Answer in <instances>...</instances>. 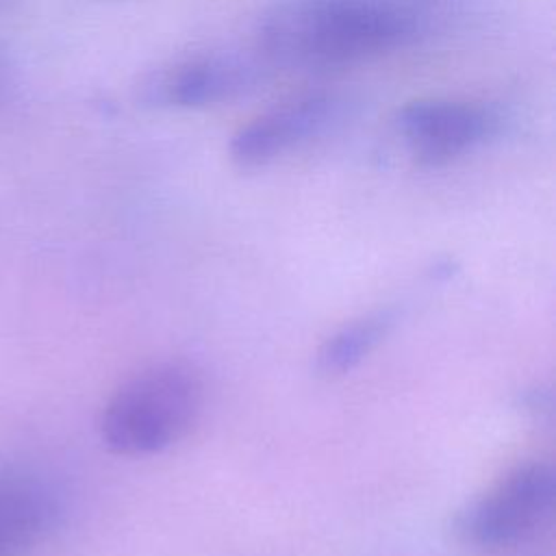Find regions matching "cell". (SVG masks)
<instances>
[{
	"label": "cell",
	"instance_id": "cell-1",
	"mask_svg": "<svg viewBox=\"0 0 556 556\" xmlns=\"http://www.w3.org/2000/svg\"><path fill=\"white\" fill-rule=\"evenodd\" d=\"M441 22L437 0H276L256 24L274 67H339L408 48Z\"/></svg>",
	"mask_w": 556,
	"mask_h": 556
},
{
	"label": "cell",
	"instance_id": "cell-5",
	"mask_svg": "<svg viewBox=\"0 0 556 556\" xmlns=\"http://www.w3.org/2000/svg\"><path fill=\"white\" fill-rule=\"evenodd\" d=\"M502 113L484 102L424 98L395 113V132L421 165L452 163L491 141L502 128Z\"/></svg>",
	"mask_w": 556,
	"mask_h": 556
},
{
	"label": "cell",
	"instance_id": "cell-8",
	"mask_svg": "<svg viewBox=\"0 0 556 556\" xmlns=\"http://www.w3.org/2000/svg\"><path fill=\"white\" fill-rule=\"evenodd\" d=\"M393 324L389 311L361 317L330 334L317 352V369L326 376H341L354 369L387 334Z\"/></svg>",
	"mask_w": 556,
	"mask_h": 556
},
{
	"label": "cell",
	"instance_id": "cell-4",
	"mask_svg": "<svg viewBox=\"0 0 556 556\" xmlns=\"http://www.w3.org/2000/svg\"><path fill=\"white\" fill-rule=\"evenodd\" d=\"M554 504V471L528 460L506 471L456 517V534L471 547L502 549L530 536Z\"/></svg>",
	"mask_w": 556,
	"mask_h": 556
},
{
	"label": "cell",
	"instance_id": "cell-6",
	"mask_svg": "<svg viewBox=\"0 0 556 556\" xmlns=\"http://www.w3.org/2000/svg\"><path fill=\"white\" fill-rule=\"evenodd\" d=\"M345 106V98L332 91L280 102L243 124L230 137L228 154L243 169L265 167L328 135L341 124Z\"/></svg>",
	"mask_w": 556,
	"mask_h": 556
},
{
	"label": "cell",
	"instance_id": "cell-3",
	"mask_svg": "<svg viewBox=\"0 0 556 556\" xmlns=\"http://www.w3.org/2000/svg\"><path fill=\"white\" fill-rule=\"evenodd\" d=\"M261 52H200L148 70L135 85L143 106L163 111L206 109L256 91L269 74Z\"/></svg>",
	"mask_w": 556,
	"mask_h": 556
},
{
	"label": "cell",
	"instance_id": "cell-7",
	"mask_svg": "<svg viewBox=\"0 0 556 556\" xmlns=\"http://www.w3.org/2000/svg\"><path fill=\"white\" fill-rule=\"evenodd\" d=\"M56 519V500L33 478L0 476V556L35 545Z\"/></svg>",
	"mask_w": 556,
	"mask_h": 556
},
{
	"label": "cell",
	"instance_id": "cell-9",
	"mask_svg": "<svg viewBox=\"0 0 556 556\" xmlns=\"http://www.w3.org/2000/svg\"><path fill=\"white\" fill-rule=\"evenodd\" d=\"M4 83H7V59L0 50V96H2V89H4Z\"/></svg>",
	"mask_w": 556,
	"mask_h": 556
},
{
	"label": "cell",
	"instance_id": "cell-2",
	"mask_svg": "<svg viewBox=\"0 0 556 556\" xmlns=\"http://www.w3.org/2000/svg\"><path fill=\"white\" fill-rule=\"evenodd\" d=\"M200 374L178 361L150 365L122 382L100 415L102 443L122 456L161 452L182 439L202 408Z\"/></svg>",
	"mask_w": 556,
	"mask_h": 556
}]
</instances>
